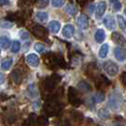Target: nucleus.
Segmentation results:
<instances>
[{
  "label": "nucleus",
  "instance_id": "nucleus-25",
  "mask_svg": "<svg viewBox=\"0 0 126 126\" xmlns=\"http://www.w3.org/2000/svg\"><path fill=\"white\" fill-rule=\"evenodd\" d=\"M78 87L81 89H83V91H90V89H91L90 86H89L88 83L84 82V81H83V82H80L78 85Z\"/></svg>",
  "mask_w": 126,
  "mask_h": 126
},
{
  "label": "nucleus",
  "instance_id": "nucleus-18",
  "mask_svg": "<svg viewBox=\"0 0 126 126\" xmlns=\"http://www.w3.org/2000/svg\"><path fill=\"white\" fill-rule=\"evenodd\" d=\"M66 12L70 15H75L77 13V9L73 4H68L66 6Z\"/></svg>",
  "mask_w": 126,
  "mask_h": 126
},
{
  "label": "nucleus",
  "instance_id": "nucleus-37",
  "mask_svg": "<svg viewBox=\"0 0 126 126\" xmlns=\"http://www.w3.org/2000/svg\"><path fill=\"white\" fill-rule=\"evenodd\" d=\"M0 54H1V51H0Z\"/></svg>",
  "mask_w": 126,
  "mask_h": 126
},
{
  "label": "nucleus",
  "instance_id": "nucleus-2",
  "mask_svg": "<svg viewBox=\"0 0 126 126\" xmlns=\"http://www.w3.org/2000/svg\"><path fill=\"white\" fill-rule=\"evenodd\" d=\"M121 98L120 95H117L116 93L115 94L110 95L107 105L110 107L111 109L117 110V109H119L121 107Z\"/></svg>",
  "mask_w": 126,
  "mask_h": 126
},
{
  "label": "nucleus",
  "instance_id": "nucleus-10",
  "mask_svg": "<svg viewBox=\"0 0 126 126\" xmlns=\"http://www.w3.org/2000/svg\"><path fill=\"white\" fill-rule=\"evenodd\" d=\"M105 10H106V3L105 1H101L100 3L97 5V8H96V17L101 18L104 15Z\"/></svg>",
  "mask_w": 126,
  "mask_h": 126
},
{
  "label": "nucleus",
  "instance_id": "nucleus-28",
  "mask_svg": "<svg viewBox=\"0 0 126 126\" xmlns=\"http://www.w3.org/2000/svg\"><path fill=\"white\" fill-rule=\"evenodd\" d=\"M49 4V0H38L37 6L40 9H43Z\"/></svg>",
  "mask_w": 126,
  "mask_h": 126
},
{
  "label": "nucleus",
  "instance_id": "nucleus-15",
  "mask_svg": "<svg viewBox=\"0 0 126 126\" xmlns=\"http://www.w3.org/2000/svg\"><path fill=\"white\" fill-rule=\"evenodd\" d=\"M91 99H92V102H93L94 104H99V103H102V102L105 101V96L104 93L98 92V93H95V94L91 97Z\"/></svg>",
  "mask_w": 126,
  "mask_h": 126
},
{
  "label": "nucleus",
  "instance_id": "nucleus-20",
  "mask_svg": "<svg viewBox=\"0 0 126 126\" xmlns=\"http://www.w3.org/2000/svg\"><path fill=\"white\" fill-rule=\"evenodd\" d=\"M11 52L12 53H18L21 49V43L19 41H13L11 43Z\"/></svg>",
  "mask_w": 126,
  "mask_h": 126
},
{
  "label": "nucleus",
  "instance_id": "nucleus-32",
  "mask_svg": "<svg viewBox=\"0 0 126 126\" xmlns=\"http://www.w3.org/2000/svg\"><path fill=\"white\" fill-rule=\"evenodd\" d=\"M9 4H10L9 0H0V7H2V6L9 5Z\"/></svg>",
  "mask_w": 126,
  "mask_h": 126
},
{
  "label": "nucleus",
  "instance_id": "nucleus-11",
  "mask_svg": "<svg viewBox=\"0 0 126 126\" xmlns=\"http://www.w3.org/2000/svg\"><path fill=\"white\" fill-rule=\"evenodd\" d=\"M49 30L53 34H57L60 30V23L58 21H52L49 23Z\"/></svg>",
  "mask_w": 126,
  "mask_h": 126
},
{
  "label": "nucleus",
  "instance_id": "nucleus-3",
  "mask_svg": "<svg viewBox=\"0 0 126 126\" xmlns=\"http://www.w3.org/2000/svg\"><path fill=\"white\" fill-rule=\"evenodd\" d=\"M111 38H112V41L115 43H117L118 45H120V46H125L126 45V39L124 38L123 35H121V33L113 32L112 35H111Z\"/></svg>",
  "mask_w": 126,
  "mask_h": 126
},
{
  "label": "nucleus",
  "instance_id": "nucleus-30",
  "mask_svg": "<svg viewBox=\"0 0 126 126\" xmlns=\"http://www.w3.org/2000/svg\"><path fill=\"white\" fill-rule=\"evenodd\" d=\"M19 35H20V38H21L22 40H27L29 38V33L26 31V30H21L20 33H19Z\"/></svg>",
  "mask_w": 126,
  "mask_h": 126
},
{
  "label": "nucleus",
  "instance_id": "nucleus-14",
  "mask_svg": "<svg viewBox=\"0 0 126 126\" xmlns=\"http://www.w3.org/2000/svg\"><path fill=\"white\" fill-rule=\"evenodd\" d=\"M11 46V40L7 36L0 37V47L3 49H8Z\"/></svg>",
  "mask_w": 126,
  "mask_h": 126
},
{
  "label": "nucleus",
  "instance_id": "nucleus-29",
  "mask_svg": "<svg viewBox=\"0 0 126 126\" xmlns=\"http://www.w3.org/2000/svg\"><path fill=\"white\" fill-rule=\"evenodd\" d=\"M65 0H52V6L55 8H59L62 7Z\"/></svg>",
  "mask_w": 126,
  "mask_h": 126
},
{
  "label": "nucleus",
  "instance_id": "nucleus-24",
  "mask_svg": "<svg viewBox=\"0 0 126 126\" xmlns=\"http://www.w3.org/2000/svg\"><path fill=\"white\" fill-rule=\"evenodd\" d=\"M34 49H35L38 53H43L45 51V46H44V44H42V43L37 42V43L34 45Z\"/></svg>",
  "mask_w": 126,
  "mask_h": 126
},
{
  "label": "nucleus",
  "instance_id": "nucleus-13",
  "mask_svg": "<svg viewBox=\"0 0 126 126\" xmlns=\"http://www.w3.org/2000/svg\"><path fill=\"white\" fill-rule=\"evenodd\" d=\"M95 41L97 42H103L105 40V30H103V29H98L96 33H95Z\"/></svg>",
  "mask_w": 126,
  "mask_h": 126
},
{
  "label": "nucleus",
  "instance_id": "nucleus-31",
  "mask_svg": "<svg viewBox=\"0 0 126 126\" xmlns=\"http://www.w3.org/2000/svg\"><path fill=\"white\" fill-rule=\"evenodd\" d=\"M121 82L123 86H126V73H122V74H121Z\"/></svg>",
  "mask_w": 126,
  "mask_h": 126
},
{
  "label": "nucleus",
  "instance_id": "nucleus-22",
  "mask_svg": "<svg viewBox=\"0 0 126 126\" xmlns=\"http://www.w3.org/2000/svg\"><path fill=\"white\" fill-rule=\"evenodd\" d=\"M110 4L115 11H119L121 10V3L120 0H110Z\"/></svg>",
  "mask_w": 126,
  "mask_h": 126
},
{
  "label": "nucleus",
  "instance_id": "nucleus-16",
  "mask_svg": "<svg viewBox=\"0 0 126 126\" xmlns=\"http://www.w3.org/2000/svg\"><path fill=\"white\" fill-rule=\"evenodd\" d=\"M108 51H109V45L108 44H103L102 46H101L100 50H99V57L101 58H105L106 56H107V54H108Z\"/></svg>",
  "mask_w": 126,
  "mask_h": 126
},
{
  "label": "nucleus",
  "instance_id": "nucleus-36",
  "mask_svg": "<svg viewBox=\"0 0 126 126\" xmlns=\"http://www.w3.org/2000/svg\"><path fill=\"white\" fill-rule=\"evenodd\" d=\"M96 126H101V125H96Z\"/></svg>",
  "mask_w": 126,
  "mask_h": 126
},
{
  "label": "nucleus",
  "instance_id": "nucleus-33",
  "mask_svg": "<svg viewBox=\"0 0 126 126\" xmlns=\"http://www.w3.org/2000/svg\"><path fill=\"white\" fill-rule=\"evenodd\" d=\"M21 1H23V3L26 4V5H31L34 2V0H21Z\"/></svg>",
  "mask_w": 126,
  "mask_h": 126
},
{
  "label": "nucleus",
  "instance_id": "nucleus-12",
  "mask_svg": "<svg viewBox=\"0 0 126 126\" xmlns=\"http://www.w3.org/2000/svg\"><path fill=\"white\" fill-rule=\"evenodd\" d=\"M33 33L37 36V37L42 38L43 36L46 35V31H45V28L42 27L41 26H36L33 27Z\"/></svg>",
  "mask_w": 126,
  "mask_h": 126
},
{
  "label": "nucleus",
  "instance_id": "nucleus-8",
  "mask_svg": "<svg viewBox=\"0 0 126 126\" xmlns=\"http://www.w3.org/2000/svg\"><path fill=\"white\" fill-rule=\"evenodd\" d=\"M114 55L115 58L119 60V61H124L126 59V51L121 47H117L114 50Z\"/></svg>",
  "mask_w": 126,
  "mask_h": 126
},
{
  "label": "nucleus",
  "instance_id": "nucleus-21",
  "mask_svg": "<svg viewBox=\"0 0 126 126\" xmlns=\"http://www.w3.org/2000/svg\"><path fill=\"white\" fill-rule=\"evenodd\" d=\"M12 65V59L11 58H8V59H5L3 62L1 63V68L3 70H10Z\"/></svg>",
  "mask_w": 126,
  "mask_h": 126
},
{
  "label": "nucleus",
  "instance_id": "nucleus-19",
  "mask_svg": "<svg viewBox=\"0 0 126 126\" xmlns=\"http://www.w3.org/2000/svg\"><path fill=\"white\" fill-rule=\"evenodd\" d=\"M36 16H37L38 20L40 22H42V23L46 22L48 19V14L46 12H43V11H39V12H37Z\"/></svg>",
  "mask_w": 126,
  "mask_h": 126
},
{
  "label": "nucleus",
  "instance_id": "nucleus-35",
  "mask_svg": "<svg viewBox=\"0 0 126 126\" xmlns=\"http://www.w3.org/2000/svg\"><path fill=\"white\" fill-rule=\"evenodd\" d=\"M124 12H125V15H126V9H125V11H124Z\"/></svg>",
  "mask_w": 126,
  "mask_h": 126
},
{
  "label": "nucleus",
  "instance_id": "nucleus-38",
  "mask_svg": "<svg viewBox=\"0 0 126 126\" xmlns=\"http://www.w3.org/2000/svg\"><path fill=\"white\" fill-rule=\"evenodd\" d=\"M125 23H126V21H125Z\"/></svg>",
  "mask_w": 126,
  "mask_h": 126
},
{
  "label": "nucleus",
  "instance_id": "nucleus-27",
  "mask_svg": "<svg viewBox=\"0 0 126 126\" xmlns=\"http://www.w3.org/2000/svg\"><path fill=\"white\" fill-rule=\"evenodd\" d=\"M118 23H119V26L121 27V29H125L126 27V23H125V20L123 19V17L121 15H118Z\"/></svg>",
  "mask_w": 126,
  "mask_h": 126
},
{
  "label": "nucleus",
  "instance_id": "nucleus-23",
  "mask_svg": "<svg viewBox=\"0 0 126 126\" xmlns=\"http://www.w3.org/2000/svg\"><path fill=\"white\" fill-rule=\"evenodd\" d=\"M29 94L31 97H37L38 95H39V92H38V89H37V87L35 86L34 84H31L29 86Z\"/></svg>",
  "mask_w": 126,
  "mask_h": 126
},
{
  "label": "nucleus",
  "instance_id": "nucleus-17",
  "mask_svg": "<svg viewBox=\"0 0 126 126\" xmlns=\"http://www.w3.org/2000/svg\"><path fill=\"white\" fill-rule=\"evenodd\" d=\"M98 117L102 119V120H107V119H109V117H110V114H109V112L107 109H105V108H101L98 110Z\"/></svg>",
  "mask_w": 126,
  "mask_h": 126
},
{
  "label": "nucleus",
  "instance_id": "nucleus-5",
  "mask_svg": "<svg viewBox=\"0 0 126 126\" xmlns=\"http://www.w3.org/2000/svg\"><path fill=\"white\" fill-rule=\"evenodd\" d=\"M74 26L73 25H66V26L63 27L62 30V35L64 38H67V39H70L72 38L74 35Z\"/></svg>",
  "mask_w": 126,
  "mask_h": 126
},
{
  "label": "nucleus",
  "instance_id": "nucleus-26",
  "mask_svg": "<svg viewBox=\"0 0 126 126\" xmlns=\"http://www.w3.org/2000/svg\"><path fill=\"white\" fill-rule=\"evenodd\" d=\"M0 26L3 27V28H11L13 26V23L3 20V21H0Z\"/></svg>",
  "mask_w": 126,
  "mask_h": 126
},
{
  "label": "nucleus",
  "instance_id": "nucleus-34",
  "mask_svg": "<svg viewBox=\"0 0 126 126\" xmlns=\"http://www.w3.org/2000/svg\"><path fill=\"white\" fill-rule=\"evenodd\" d=\"M4 81H5V76H4V74L0 73V84H3Z\"/></svg>",
  "mask_w": 126,
  "mask_h": 126
},
{
  "label": "nucleus",
  "instance_id": "nucleus-7",
  "mask_svg": "<svg viewBox=\"0 0 126 126\" xmlns=\"http://www.w3.org/2000/svg\"><path fill=\"white\" fill-rule=\"evenodd\" d=\"M104 24L106 28L110 29V30H114L116 28V22L115 19L111 15L105 16V18L104 19Z\"/></svg>",
  "mask_w": 126,
  "mask_h": 126
},
{
  "label": "nucleus",
  "instance_id": "nucleus-1",
  "mask_svg": "<svg viewBox=\"0 0 126 126\" xmlns=\"http://www.w3.org/2000/svg\"><path fill=\"white\" fill-rule=\"evenodd\" d=\"M104 70L105 71V73L110 75V76H115L119 73V66L114 63L111 60H108L106 62L104 63Z\"/></svg>",
  "mask_w": 126,
  "mask_h": 126
},
{
  "label": "nucleus",
  "instance_id": "nucleus-4",
  "mask_svg": "<svg viewBox=\"0 0 126 126\" xmlns=\"http://www.w3.org/2000/svg\"><path fill=\"white\" fill-rule=\"evenodd\" d=\"M26 62L31 67H38L40 64V58L36 54H29L26 56Z\"/></svg>",
  "mask_w": 126,
  "mask_h": 126
},
{
  "label": "nucleus",
  "instance_id": "nucleus-9",
  "mask_svg": "<svg viewBox=\"0 0 126 126\" xmlns=\"http://www.w3.org/2000/svg\"><path fill=\"white\" fill-rule=\"evenodd\" d=\"M77 24L81 28L86 29L89 27V18L85 14H81L77 19Z\"/></svg>",
  "mask_w": 126,
  "mask_h": 126
},
{
  "label": "nucleus",
  "instance_id": "nucleus-6",
  "mask_svg": "<svg viewBox=\"0 0 126 126\" xmlns=\"http://www.w3.org/2000/svg\"><path fill=\"white\" fill-rule=\"evenodd\" d=\"M70 100H71L70 102L75 106H78V105H81V100L79 98L78 93L74 89H72V92L70 90Z\"/></svg>",
  "mask_w": 126,
  "mask_h": 126
}]
</instances>
